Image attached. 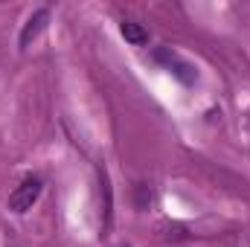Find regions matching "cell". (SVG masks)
Instances as JSON below:
<instances>
[{"mask_svg":"<svg viewBox=\"0 0 250 247\" xmlns=\"http://www.w3.org/2000/svg\"><path fill=\"white\" fill-rule=\"evenodd\" d=\"M41 189H44V181H41L38 175H26L21 184L12 189V195H9V201H6L9 212H15V215H26V212L35 206V201L41 198Z\"/></svg>","mask_w":250,"mask_h":247,"instance_id":"1","label":"cell"},{"mask_svg":"<svg viewBox=\"0 0 250 247\" xmlns=\"http://www.w3.org/2000/svg\"><path fill=\"white\" fill-rule=\"evenodd\" d=\"M154 62H160L172 76H175V79H181L184 84H195V82H198V70H195L189 62H184L178 53H172L169 47L157 50V53H154Z\"/></svg>","mask_w":250,"mask_h":247,"instance_id":"2","label":"cell"},{"mask_svg":"<svg viewBox=\"0 0 250 247\" xmlns=\"http://www.w3.org/2000/svg\"><path fill=\"white\" fill-rule=\"evenodd\" d=\"M47 21H50V9H35L29 18H26V23H23V29H21V38H18V47L21 50H29V44L44 32V26H47Z\"/></svg>","mask_w":250,"mask_h":247,"instance_id":"3","label":"cell"},{"mask_svg":"<svg viewBox=\"0 0 250 247\" xmlns=\"http://www.w3.org/2000/svg\"><path fill=\"white\" fill-rule=\"evenodd\" d=\"M120 35H123L128 44H134V47H143V44L148 41V32H146L140 23H134V21H123V23H120Z\"/></svg>","mask_w":250,"mask_h":247,"instance_id":"4","label":"cell"}]
</instances>
